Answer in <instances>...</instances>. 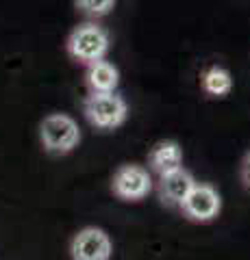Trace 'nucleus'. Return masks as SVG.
Instances as JSON below:
<instances>
[{
	"label": "nucleus",
	"mask_w": 250,
	"mask_h": 260,
	"mask_svg": "<svg viewBox=\"0 0 250 260\" xmlns=\"http://www.w3.org/2000/svg\"><path fill=\"white\" fill-rule=\"evenodd\" d=\"M66 50L70 59H74L80 65H92L96 61L107 59L111 50V35L109 30L98 22H85L78 24L68 35Z\"/></svg>",
	"instance_id": "1"
},
{
	"label": "nucleus",
	"mask_w": 250,
	"mask_h": 260,
	"mask_svg": "<svg viewBox=\"0 0 250 260\" xmlns=\"http://www.w3.org/2000/svg\"><path fill=\"white\" fill-rule=\"evenodd\" d=\"M83 115L94 128L116 130L128 119V104L120 93H87L83 100Z\"/></svg>",
	"instance_id": "2"
},
{
	"label": "nucleus",
	"mask_w": 250,
	"mask_h": 260,
	"mask_svg": "<svg viewBox=\"0 0 250 260\" xmlns=\"http://www.w3.org/2000/svg\"><path fill=\"white\" fill-rule=\"evenodd\" d=\"M39 141L50 154H68L80 141V128L66 113H50L39 124Z\"/></svg>",
	"instance_id": "3"
},
{
	"label": "nucleus",
	"mask_w": 250,
	"mask_h": 260,
	"mask_svg": "<svg viewBox=\"0 0 250 260\" xmlns=\"http://www.w3.org/2000/svg\"><path fill=\"white\" fill-rule=\"evenodd\" d=\"M152 189V176L146 167L135 165V162H126L116 169L114 178H111V191L116 198L124 202H140L144 200Z\"/></svg>",
	"instance_id": "4"
},
{
	"label": "nucleus",
	"mask_w": 250,
	"mask_h": 260,
	"mask_svg": "<svg viewBox=\"0 0 250 260\" xmlns=\"http://www.w3.org/2000/svg\"><path fill=\"white\" fill-rule=\"evenodd\" d=\"M220 208H222V200H220V193L215 191V186L209 182H196L181 204V213L189 221L207 223V221H213L220 215Z\"/></svg>",
	"instance_id": "5"
},
{
	"label": "nucleus",
	"mask_w": 250,
	"mask_h": 260,
	"mask_svg": "<svg viewBox=\"0 0 250 260\" xmlns=\"http://www.w3.org/2000/svg\"><path fill=\"white\" fill-rule=\"evenodd\" d=\"M114 245H111L109 234L100 228H83L74 234L70 243L72 260H109Z\"/></svg>",
	"instance_id": "6"
},
{
	"label": "nucleus",
	"mask_w": 250,
	"mask_h": 260,
	"mask_svg": "<svg viewBox=\"0 0 250 260\" xmlns=\"http://www.w3.org/2000/svg\"><path fill=\"white\" fill-rule=\"evenodd\" d=\"M193 184H196V180H193L191 172H187L185 167L176 169L172 174L159 176L157 191H159L161 204H165L170 208H181L185 198H187L189 191L193 189Z\"/></svg>",
	"instance_id": "7"
},
{
	"label": "nucleus",
	"mask_w": 250,
	"mask_h": 260,
	"mask_svg": "<svg viewBox=\"0 0 250 260\" xmlns=\"http://www.w3.org/2000/svg\"><path fill=\"white\" fill-rule=\"evenodd\" d=\"M148 167L150 172L157 176L172 174L176 169L183 167V148L179 141L174 139H163L157 141L148 152Z\"/></svg>",
	"instance_id": "8"
},
{
	"label": "nucleus",
	"mask_w": 250,
	"mask_h": 260,
	"mask_svg": "<svg viewBox=\"0 0 250 260\" xmlns=\"http://www.w3.org/2000/svg\"><path fill=\"white\" fill-rule=\"evenodd\" d=\"M200 91L207 100H224L233 91V74L224 65H209L200 72Z\"/></svg>",
	"instance_id": "9"
},
{
	"label": "nucleus",
	"mask_w": 250,
	"mask_h": 260,
	"mask_svg": "<svg viewBox=\"0 0 250 260\" xmlns=\"http://www.w3.org/2000/svg\"><path fill=\"white\" fill-rule=\"evenodd\" d=\"M85 85L90 89V93H111V91H116L120 85V72L116 65L107 59L96 61L92 65H87Z\"/></svg>",
	"instance_id": "10"
},
{
	"label": "nucleus",
	"mask_w": 250,
	"mask_h": 260,
	"mask_svg": "<svg viewBox=\"0 0 250 260\" xmlns=\"http://www.w3.org/2000/svg\"><path fill=\"white\" fill-rule=\"evenodd\" d=\"M74 7L87 18H104L114 11L116 0H74Z\"/></svg>",
	"instance_id": "11"
},
{
	"label": "nucleus",
	"mask_w": 250,
	"mask_h": 260,
	"mask_svg": "<svg viewBox=\"0 0 250 260\" xmlns=\"http://www.w3.org/2000/svg\"><path fill=\"white\" fill-rule=\"evenodd\" d=\"M239 176H241V182H244V186H246V189H250V150L246 152L244 160H241Z\"/></svg>",
	"instance_id": "12"
}]
</instances>
